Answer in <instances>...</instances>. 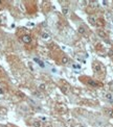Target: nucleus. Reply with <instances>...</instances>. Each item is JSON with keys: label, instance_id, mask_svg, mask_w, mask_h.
Here are the masks:
<instances>
[{"label": "nucleus", "instance_id": "f257e3e1", "mask_svg": "<svg viewBox=\"0 0 113 127\" xmlns=\"http://www.w3.org/2000/svg\"><path fill=\"white\" fill-rule=\"evenodd\" d=\"M92 69H93V71H94L95 73H100V72H102L104 70V68L102 66V64L100 63V61H93V64H92Z\"/></svg>", "mask_w": 113, "mask_h": 127}, {"label": "nucleus", "instance_id": "f03ea898", "mask_svg": "<svg viewBox=\"0 0 113 127\" xmlns=\"http://www.w3.org/2000/svg\"><path fill=\"white\" fill-rule=\"evenodd\" d=\"M88 80L87 81H85L88 86H90L92 88H100V87H102V83L99 82L97 80H94V79H91V78H87Z\"/></svg>", "mask_w": 113, "mask_h": 127}, {"label": "nucleus", "instance_id": "7ed1b4c3", "mask_svg": "<svg viewBox=\"0 0 113 127\" xmlns=\"http://www.w3.org/2000/svg\"><path fill=\"white\" fill-rule=\"evenodd\" d=\"M21 41L23 42L24 44H30L32 43V41H33V38H32V36L30 34H27V33H25V34H23V36H21Z\"/></svg>", "mask_w": 113, "mask_h": 127}, {"label": "nucleus", "instance_id": "20e7f679", "mask_svg": "<svg viewBox=\"0 0 113 127\" xmlns=\"http://www.w3.org/2000/svg\"><path fill=\"white\" fill-rule=\"evenodd\" d=\"M95 26L99 29H103L104 26H105V20L103 18H97L96 19V23H95Z\"/></svg>", "mask_w": 113, "mask_h": 127}, {"label": "nucleus", "instance_id": "39448f33", "mask_svg": "<svg viewBox=\"0 0 113 127\" xmlns=\"http://www.w3.org/2000/svg\"><path fill=\"white\" fill-rule=\"evenodd\" d=\"M96 32H97V36H99L100 38H103V39H107L108 38V34L104 29H97Z\"/></svg>", "mask_w": 113, "mask_h": 127}, {"label": "nucleus", "instance_id": "423d86ee", "mask_svg": "<svg viewBox=\"0 0 113 127\" xmlns=\"http://www.w3.org/2000/svg\"><path fill=\"white\" fill-rule=\"evenodd\" d=\"M77 32H79L81 36H84V37H86V34H87V30L86 28L84 27V26H80L79 28H77Z\"/></svg>", "mask_w": 113, "mask_h": 127}, {"label": "nucleus", "instance_id": "0eeeda50", "mask_svg": "<svg viewBox=\"0 0 113 127\" xmlns=\"http://www.w3.org/2000/svg\"><path fill=\"white\" fill-rule=\"evenodd\" d=\"M88 22L90 23L91 25L95 26V23H96V17H95V16H93V15H90V16L88 17Z\"/></svg>", "mask_w": 113, "mask_h": 127}, {"label": "nucleus", "instance_id": "6e6552de", "mask_svg": "<svg viewBox=\"0 0 113 127\" xmlns=\"http://www.w3.org/2000/svg\"><path fill=\"white\" fill-rule=\"evenodd\" d=\"M69 63V57L67 55H63L61 57V64L62 65H67Z\"/></svg>", "mask_w": 113, "mask_h": 127}, {"label": "nucleus", "instance_id": "1a4fd4ad", "mask_svg": "<svg viewBox=\"0 0 113 127\" xmlns=\"http://www.w3.org/2000/svg\"><path fill=\"white\" fill-rule=\"evenodd\" d=\"M33 126L34 127H42V122L40 120H35V121H33Z\"/></svg>", "mask_w": 113, "mask_h": 127}, {"label": "nucleus", "instance_id": "9d476101", "mask_svg": "<svg viewBox=\"0 0 113 127\" xmlns=\"http://www.w3.org/2000/svg\"><path fill=\"white\" fill-rule=\"evenodd\" d=\"M105 113H106L107 116H109L110 118H113V109H111V108H106V109H105Z\"/></svg>", "mask_w": 113, "mask_h": 127}, {"label": "nucleus", "instance_id": "9b49d317", "mask_svg": "<svg viewBox=\"0 0 113 127\" xmlns=\"http://www.w3.org/2000/svg\"><path fill=\"white\" fill-rule=\"evenodd\" d=\"M41 38L43 40H49V38H50V36H49V33H47L46 31H43L41 33Z\"/></svg>", "mask_w": 113, "mask_h": 127}, {"label": "nucleus", "instance_id": "f8f14e48", "mask_svg": "<svg viewBox=\"0 0 113 127\" xmlns=\"http://www.w3.org/2000/svg\"><path fill=\"white\" fill-rule=\"evenodd\" d=\"M105 98L108 99V100H110V101H112V100H113V95L111 93H106V95H105Z\"/></svg>", "mask_w": 113, "mask_h": 127}, {"label": "nucleus", "instance_id": "ddd939ff", "mask_svg": "<svg viewBox=\"0 0 113 127\" xmlns=\"http://www.w3.org/2000/svg\"><path fill=\"white\" fill-rule=\"evenodd\" d=\"M39 90L40 91H42V92H44L45 90H46V84L45 83H41V84H39Z\"/></svg>", "mask_w": 113, "mask_h": 127}, {"label": "nucleus", "instance_id": "4468645a", "mask_svg": "<svg viewBox=\"0 0 113 127\" xmlns=\"http://www.w3.org/2000/svg\"><path fill=\"white\" fill-rule=\"evenodd\" d=\"M61 90H62V92H63L64 94H67V92H68V88H67V87L62 86V87H61Z\"/></svg>", "mask_w": 113, "mask_h": 127}, {"label": "nucleus", "instance_id": "2eb2a0df", "mask_svg": "<svg viewBox=\"0 0 113 127\" xmlns=\"http://www.w3.org/2000/svg\"><path fill=\"white\" fill-rule=\"evenodd\" d=\"M95 49H96V50H102V49H103V45L100 44V43L96 44V45H95Z\"/></svg>", "mask_w": 113, "mask_h": 127}, {"label": "nucleus", "instance_id": "dca6fc26", "mask_svg": "<svg viewBox=\"0 0 113 127\" xmlns=\"http://www.w3.org/2000/svg\"><path fill=\"white\" fill-rule=\"evenodd\" d=\"M59 111H60L61 114H64L65 111H66V107H65V106H61L60 108H59Z\"/></svg>", "mask_w": 113, "mask_h": 127}, {"label": "nucleus", "instance_id": "f3484780", "mask_svg": "<svg viewBox=\"0 0 113 127\" xmlns=\"http://www.w3.org/2000/svg\"><path fill=\"white\" fill-rule=\"evenodd\" d=\"M63 10V14L64 15H68V13H69V10H68L67 7H63V10Z\"/></svg>", "mask_w": 113, "mask_h": 127}, {"label": "nucleus", "instance_id": "a211bd4d", "mask_svg": "<svg viewBox=\"0 0 113 127\" xmlns=\"http://www.w3.org/2000/svg\"><path fill=\"white\" fill-rule=\"evenodd\" d=\"M35 60H36V61H38V64H39V65H40V66H42V67H43V66H44V65H43V64H42V61H41L40 59H35Z\"/></svg>", "mask_w": 113, "mask_h": 127}, {"label": "nucleus", "instance_id": "6ab92c4d", "mask_svg": "<svg viewBox=\"0 0 113 127\" xmlns=\"http://www.w3.org/2000/svg\"><path fill=\"white\" fill-rule=\"evenodd\" d=\"M39 120H42L41 122H45V121H47V119H46L45 117H40L39 118Z\"/></svg>", "mask_w": 113, "mask_h": 127}, {"label": "nucleus", "instance_id": "aec40b11", "mask_svg": "<svg viewBox=\"0 0 113 127\" xmlns=\"http://www.w3.org/2000/svg\"><path fill=\"white\" fill-rule=\"evenodd\" d=\"M45 127H52V126H51V125H46Z\"/></svg>", "mask_w": 113, "mask_h": 127}, {"label": "nucleus", "instance_id": "412c9836", "mask_svg": "<svg viewBox=\"0 0 113 127\" xmlns=\"http://www.w3.org/2000/svg\"><path fill=\"white\" fill-rule=\"evenodd\" d=\"M79 127H86V126H85V125H80Z\"/></svg>", "mask_w": 113, "mask_h": 127}, {"label": "nucleus", "instance_id": "4be33fe9", "mask_svg": "<svg viewBox=\"0 0 113 127\" xmlns=\"http://www.w3.org/2000/svg\"><path fill=\"white\" fill-rule=\"evenodd\" d=\"M1 93H2V91H1V90H0V94H1Z\"/></svg>", "mask_w": 113, "mask_h": 127}, {"label": "nucleus", "instance_id": "5701e85b", "mask_svg": "<svg viewBox=\"0 0 113 127\" xmlns=\"http://www.w3.org/2000/svg\"><path fill=\"white\" fill-rule=\"evenodd\" d=\"M1 3H2V1H0V4H1Z\"/></svg>", "mask_w": 113, "mask_h": 127}]
</instances>
